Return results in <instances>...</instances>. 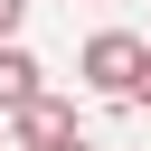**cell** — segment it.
I'll return each instance as SVG.
<instances>
[{
    "label": "cell",
    "instance_id": "1",
    "mask_svg": "<svg viewBox=\"0 0 151 151\" xmlns=\"http://www.w3.org/2000/svg\"><path fill=\"white\" fill-rule=\"evenodd\" d=\"M142 76H151V47L132 38V28H104V38H85V85L94 94H142Z\"/></svg>",
    "mask_w": 151,
    "mask_h": 151
},
{
    "label": "cell",
    "instance_id": "2",
    "mask_svg": "<svg viewBox=\"0 0 151 151\" xmlns=\"http://www.w3.org/2000/svg\"><path fill=\"white\" fill-rule=\"evenodd\" d=\"M9 142H19V151H57V142H76V104L38 94L28 113H9Z\"/></svg>",
    "mask_w": 151,
    "mask_h": 151
},
{
    "label": "cell",
    "instance_id": "3",
    "mask_svg": "<svg viewBox=\"0 0 151 151\" xmlns=\"http://www.w3.org/2000/svg\"><path fill=\"white\" fill-rule=\"evenodd\" d=\"M47 85H38V57L28 47H0V113H28Z\"/></svg>",
    "mask_w": 151,
    "mask_h": 151
},
{
    "label": "cell",
    "instance_id": "4",
    "mask_svg": "<svg viewBox=\"0 0 151 151\" xmlns=\"http://www.w3.org/2000/svg\"><path fill=\"white\" fill-rule=\"evenodd\" d=\"M19 19H28V0H0V47L19 38Z\"/></svg>",
    "mask_w": 151,
    "mask_h": 151
},
{
    "label": "cell",
    "instance_id": "5",
    "mask_svg": "<svg viewBox=\"0 0 151 151\" xmlns=\"http://www.w3.org/2000/svg\"><path fill=\"white\" fill-rule=\"evenodd\" d=\"M57 151H94V142H85V132H76V142H57Z\"/></svg>",
    "mask_w": 151,
    "mask_h": 151
},
{
    "label": "cell",
    "instance_id": "6",
    "mask_svg": "<svg viewBox=\"0 0 151 151\" xmlns=\"http://www.w3.org/2000/svg\"><path fill=\"white\" fill-rule=\"evenodd\" d=\"M0 151H9V113H0Z\"/></svg>",
    "mask_w": 151,
    "mask_h": 151
},
{
    "label": "cell",
    "instance_id": "7",
    "mask_svg": "<svg viewBox=\"0 0 151 151\" xmlns=\"http://www.w3.org/2000/svg\"><path fill=\"white\" fill-rule=\"evenodd\" d=\"M142 104H151V76H142Z\"/></svg>",
    "mask_w": 151,
    "mask_h": 151
}]
</instances>
